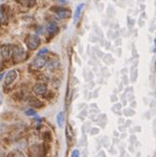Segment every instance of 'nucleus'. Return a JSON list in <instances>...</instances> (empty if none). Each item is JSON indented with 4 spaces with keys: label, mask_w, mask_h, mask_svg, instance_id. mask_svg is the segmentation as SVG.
<instances>
[{
    "label": "nucleus",
    "mask_w": 156,
    "mask_h": 157,
    "mask_svg": "<svg viewBox=\"0 0 156 157\" xmlns=\"http://www.w3.org/2000/svg\"><path fill=\"white\" fill-rule=\"evenodd\" d=\"M12 59L14 60V62H22L25 60L26 58V52L23 49V47L21 46H14L11 50Z\"/></svg>",
    "instance_id": "obj_1"
},
{
    "label": "nucleus",
    "mask_w": 156,
    "mask_h": 157,
    "mask_svg": "<svg viewBox=\"0 0 156 157\" xmlns=\"http://www.w3.org/2000/svg\"><path fill=\"white\" fill-rule=\"evenodd\" d=\"M29 156L30 157H45L46 151L42 144H33L29 146Z\"/></svg>",
    "instance_id": "obj_2"
},
{
    "label": "nucleus",
    "mask_w": 156,
    "mask_h": 157,
    "mask_svg": "<svg viewBox=\"0 0 156 157\" xmlns=\"http://www.w3.org/2000/svg\"><path fill=\"white\" fill-rule=\"evenodd\" d=\"M26 44H27L29 50H36L40 44V38L34 34L28 35L27 38H26Z\"/></svg>",
    "instance_id": "obj_3"
},
{
    "label": "nucleus",
    "mask_w": 156,
    "mask_h": 157,
    "mask_svg": "<svg viewBox=\"0 0 156 157\" xmlns=\"http://www.w3.org/2000/svg\"><path fill=\"white\" fill-rule=\"evenodd\" d=\"M53 12H54L57 19L60 20L68 19L72 16V11L69 9H66V8H55V9H53Z\"/></svg>",
    "instance_id": "obj_4"
},
{
    "label": "nucleus",
    "mask_w": 156,
    "mask_h": 157,
    "mask_svg": "<svg viewBox=\"0 0 156 157\" xmlns=\"http://www.w3.org/2000/svg\"><path fill=\"white\" fill-rule=\"evenodd\" d=\"M47 63V59L45 56H37L36 58L33 60L32 62V67L35 69H41L42 67L46 65Z\"/></svg>",
    "instance_id": "obj_5"
},
{
    "label": "nucleus",
    "mask_w": 156,
    "mask_h": 157,
    "mask_svg": "<svg viewBox=\"0 0 156 157\" xmlns=\"http://www.w3.org/2000/svg\"><path fill=\"white\" fill-rule=\"evenodd\" d=\"M11 56V47L9 44L0 46V58L2 60H8Z\"/></svg>",
    "instance_id": "obj_6"
},
{
    "label": "nucleus",
    "mask_w": 156,
    "mask_h": 157,
    "mask_svg": "<svg viewBox=\"0 0 156 157\" xmlns=\"http://www.w3.org/2000/svg\"><path fill=\"white\" fill-rule=\"evenodd\" d=\"M18 77V72H16L15 69H11L9 72L6 74V80H5V85L6 86H9L13 82L14 80L16 79Z\"/></svg>",
    "instance_id": "obj_7"
},
{
    "label": "nucleus",
    "mask_w": 156,
    "mask_h": 157,
    "mask_svg": "<svg viewBox=\"0 0 156 157\" xmlns=\"http://www.w3.org/2000/svg\"><path fill=\"white\" fill-rule=\"evenodd\" d=\"M33 91L37 95H44L47 92V86L45 83H36L33 87Z\"/></svg>",
    "instance_id": "obj_8"
},
{
    "label": "nucleus",
    "mask_w": 156,
    "mask_h": 157,
    "mask_svg": "<svg viewBox=\"0 0 156 157\" xmlns=\"http://www.w3.org/2000/svg\"><path fill=\"white\" fill-rule=\"evenodd\" d=\"M85 6H86L85 3H80V5L77 6V8H76V10H75V13H74V15H73V22H74V23H77L78 19L80 17L81 12H83Z\"/></svg>",
    "instance_id": "obj_9"
},
{
    "label": "nucleus",
    "mask_w": 156,
    "mask_h": 157,
    "mask_svg": "<svg viewBox=\"0 0 156 157\" xmlns=\"http://www.w3.org/2000/svg\"><path fill=\"white\" fill-rule=\"evenodd\" d=\"M46 29L49 34L57 35V33H59V30H60V28H59V26H57L55 23H49L48 25L46 26Z\"/></svg>",
    "instance_id": "obj_10"
},
{
    "label": "nucleus",
    "mask_w": 156,
    "mask_h": 157,
    "mask_svg": "<svg viewBox=\"0 0 156 157\" xmlns=\"http://www.w3.org/2000/svg\"><path fill=\"white\" fill-rule=\"evenodd\" d=\"M46 66L49 71H54V69H57L59 67V61L57 59H51L46 63Z\"/></svg>",
    "instance_id": "obj_11"
},
{
    "label": "nucleus",
    "mask_w": 156,
    "mask_h": 157,
    "mask_svg": "<svg viewBox=\"0 0 156 157\" xmlns=\"http://www.w3.org/2000/svg\"><path fill=\"white\" fill-rule=\"evenodd\" d=\"M64 121H65L64 113H63V112H60V113L57 115V125H59V127H63Z\"/></svg>",
    "instance_id": "obj_12"
},
{
    "label": "nucleus",
    "mask_w": 156,
    "mask_h": 157,
    "mask_svg": "<svg viewBox=\"0 0 156 157\" xmlns=\"http://www.w3.org/2000/svg\"><path fill=\"white\" fill-rule=\"evenodd\" d=\"M137 77H138V69L135 66H132V68L130 71V80L132 82H135L137 80Z\"/></svg>",
    "instance_id": "obj_13"
},
{
    "label": "nucleus",
    "mask_w": 156,
    "mask_h": 157,
    "mask_svg": "<svg viewBox=\"0 0 156 157\" xmlns=\"http://www.w3.org/2000/svg\"><path fill=\"white\" fill-rule=\"evenodd\" d=\"M16 1L24 7H33L35 5V0H16Z\"/></svg>",
    "instance_id": "obj_14"
},
{
    "label": "nucleus",
    "mask_w": 156,
    "mask_h": 157,
    "mask_svg": "<svg viewBox=\"0 0 156 157\" xmlns=\"http://www.w3.org/2000/svg\"><path fill=\"white\" fill-rule=\"evenodd\" d=\"M96 120H98V123H99V125L101 126L102 128L105 127V124L107 123V118H106V115H100Z\"/></svg>",
    "instance_id": "obj_15"
},
{
    "label": "nucleus",
    "mask_w": 156,
    "mask_h": 157,
    "mask_svg": "<svg viewBox=\"0 0 156 157\" xmlns=\"http://www.w3.org/2000/svg\"><path fill=\"white\" fill-rule=\"evenodd\" d=\"M29 104L34 107H42V106H44V103H42V102H40L39 100H37V99H34V98H32Z\"/></svg>",
    "instance_id": "obj_16"
},
{
    "label": "nucleus",
    "mask_w": 156,
    "mask_h": 157,
    "mask_svg": "<svg viewBox=\"0 0 156 157\" xmlns=\"http://www.w3.org/2000/svg\"><path fill=\"white\" fill-rule=\"evenodd\" d=\"M41 123H42V119L40 117H38V116H35V118H34V125H35V127H40L41 126Z\"/></svg>",
    "instance_id": "obj_17"
},
{
    "label": "nucleus",
    "mask_w": 156,
    "mask_h": 157,
    "mask_svg": "<svg viewBox=\"0 0 156 157\" xmlns=\"http://www.w3.org/2000/svg\"><path fill=\"white\" fill-rule=\"evenodd\" d=\"M66 136L68 141H72V138H73V131L71 129V126H67L66 127Z\"/></svg>",
    "instance_id": "obj_18"
},
{
    "label": "nucleus",
    "mask_w": 156,
    "mask_h": 157,
    "mask_svg": "<svg viewBox=\"0 0 156 157\" xmlns=\"http://www.w3.org/2000/svg\"><path fill=\"white\" fill-rule=\"evenodd\" d=\"M6 22V12L2 7H0V23Z\"/></svg>",
    "instance_id": "obj_19"
},
{
    "label": "nucleus",
    "mask_w": 156,
    "mask_h": 157,
    "mask_svg": "<svg viewBox=\"0 0 156 157\" xmlns=\"http://www.w3.org/2000/svg\"><path fill=\"white\" fill-rule=\"evenodd\" d=\"M135 114V113L132 109H124V115L125 116H133Z\"/></svg>",
    "instance_id": "obj_20"
},
{
    "label": "nucleus",
    "mask_w": 156,
    "mask_h": 157,
    "mask_svg": "<svg viewBox=\"0 0 156 157\" xmlns=\"http://www.w3.org/2000/svg\"><path fill=\"white\" fill-rule=\"evenodd\" d=\"M104 62L106 63V64H112L113 63V59H112V56L111 54H106L105 56H104Z\"/></svg>",
    "instance_id": "obj_21"
},
{
    "label": "nucleus",
    "mask_w": 156,
    "mask_h": 157,
    "mask_svg": "<svg viewBox=\"0 0 156 157\" xmlns=\"http://www.w3.org/2000/svg\"><path fill=\"white\" fill-rule=\"evenodd\" d=\"M122 109V104H115L114 106L112 107V111L114 112V113H118V111H120Z\"/></svg>",
    "instance_id": "obj_22"
},
{
    "label": "nucleus",
    "mask_w": 156,
    "mask_h": 157,
    "mask_svg": "<svg viewBox=\"0 0 156 157\" xmlns=\"http://www.w3.org/2000/svg\"><path fill=\"white\" fill-rule=\"evenodd\" d=\"M71 157H80V152H79V150H74L72 151V154H71Z\"/></svg>",
    "instance_id": "obj_23"
},
{
    "label": "nucleus",
    "mask_w": 156,
    "mask_h": 157,
    "mask_svg": "<svg viewBox=\"0 0 156 157\" xmlns=\"http://www.w3.org/2000/svg\"><path fill=\"white\" fill-rule=\"evenodd\" d=\"M25 114L27 116H36V111H35V109H27V111L25 112Z\"/></svg>",
    "instance_id": "obj_24"
},
{
    "label": "nucleus",
    "mask_w": 156,
    "mask_h": 157,
    "mask_svg": "<svg viewBox=\"0 0 156 157\" xmlns=\"http://www.w3.org/2000/svg\"><path fill=\"white\" fill-rule=\"evenodd\" d=\"M12 157H25L23 155V153L20 152V151H15V152L12 153Z\"/></svg>",
    "instance_id": "obj_25"
},
{
    "label": "nucleus",
    "mask_w": 156,
    "mask_h": 157,
    "mask_svg": "<svg viewBox=\"0 0 156 157\" xmlns=\"http://www.w3.org/2000/svg\"><path fill=\"white\" fill-rule=\"evenodd\" d=\"M44 138H45V140H46L47 142H50L51 141V134H50V132H49V131L45 132Z\"/></svg>",
    "instance_id": "obj_26"
},
{
    "label": "nucleus",
    "mask_w": 156,
    "mask_h": 157,
    "mask_svg": "<svg viewBox=\"0 0 156 157\" xmlns=\"http://www.w3.org/2000/svg\"><path fill=\"white\" fill-rule=\"evenodd\" d=\"M48 52H49L48 49H47V48H44V49H41V50L39 51L38 53H37V56H44V54H47Z\"/></svg>",
    "instance_id": "obj_27"
},
{
    "label": "nucleus",
    "mask_w": 156,
    "mask_h": 157,
    "mask_svg": "<svg viewBox=\"0 0 156 157\" xmlns=\"http://www.w3.org/2000/svg\"><path fill=\"white\" fill-rule=\"evenodd\" d=\"M100 131L99 128H92L91 130H90V133H91V136H96V134H98Z\"/></svg>",
    "instance_id": "obj_28"
},
{
    "label": "nucleus",
    "mask_w": 156,
    "mask_h": 157,
    "mask_svg": "<svg viewBox=\"0 0 156 157\" xmlns=\"http://www.w3.org/2000/svg\"><path fill=\"white\" fill-rule=\"evenodd\" d=\"M44 30H45L44 26H38V27L36 28V33H37V34H42V33H44Z\"/></svg>",
    "instance_id": "obj_29"
},
{
    "label": "nucleus",
    "mask_w": 156,
    "mask_h": 157,
    "mask_svg": "<svg viewBox=\"0 0 156 157\" xmlns=\"http://www.w3.org/2000/svg\"><path fill=\"white\" fill-rule=\"evenodd\" d=\"M6 129H7V128H6V126L3 125V124H0V134L3 133V132L6 131Z\"/></svg>",
    "instance_id": "obj_30"
},
{
    "label": "nucleus",
    "mask_w": 156,
    "mask_h": 157,
    "mask_svg": "<svg viewBox=\"0 0 156 157\" xmlns=\"http://www.w3.org/2000/svg\"><path fill=\"white\" fill-rule=\"evenodd\" d=\"M127 20H128V25L130 26V27H132V26H133V23H135V21H133L132 19H130L129 16H128V19H127Z\"/></svg>",
    "instance_id": "obj_31"
},
{
    "label": "nucleus",
    "mask_w": 156,
    "mask_h": 157,
    "mask_svg": "<svg viewBox=\"0 0 156 157\" xmlns=\"http://www.w3.org/2000/svg\"><path fill=\"white\" fill-rule=\"evenodd\" d=\"M103 141H105V142H103L104 146H106V147H108V136H105V138L103 139Z\"/></svg>",
    "instance_id": "obj_32"
},
{
    "label": "nucleus",
    "mask_w": 156,
    "mask_h": 157,
    "mask_svg": "<svg viewBox=\"0 0 156 157\" xmlns=\"http://www.w3.org/2000/svg\"><path fill=\"white\" fill-rule=\"evenodd\" d=\"M130 140H131V144H133L135 142H137V136H135V134H133V136H131Z\"/></svg>",
    "instance_id": "obj_33"
},
{
    "label": "nucleus",
    "mask_w": 156,
    "mask_h": 157,
    "mask_svg": "<svg viewBox=\"0 0 156 157\" xmlns=\"http://www.w3.org/2000/svg\"><path fill=\"white\" fill-rule=\"evenodd\" d=\"M111 100H112V102H116L117 101V97H116V95H112V97H111Z\"/></svg>",
    "instance_id": "obj_34"
},
{
    "label": "nucleus",
    "mask_w": 156,
    "mask_h": 157,
    "mask_svg": "<svg viewBox=\"0 0 156 157\" xmlns=\"http://www.w3.org/2000/svg\"><path fill=\"white\" fill-rule=\"evenodd\" d=\"M87 156H88L87 150H84V152H83V157H87Z\"/></svg>",
    "instance_id": "obj_35"
},
{
    "label": "nucleus",
    "mask_w": 156,
    "mask_h": 157,
    "mask_svg": "<svg viewBox=\"0 0 156 157\" xmlns=\"http://www.w3.org/2000/svg\"><path fill=\"white\" fill-rule=\"evenodd\" d=\"M129 151H130L131 153H135V147H133V145H130V146H129Z\"/></svg>",
    "instance_id": "obj_36"
},
{
    "label": "nucleus",
    "mask_w": 156,
    "mask_h": 157,
    "mask_svg": "<svg viewBox=\"0 0 156 157\" xmlns=\"http://www.w3.org/2000/svg\"><path fill=\"white\" fill-rule=\"evenodd\" d=\"M5 73H0V81L2 80V78H3V76H5Z\"/></svg>",
    "instance_id": "obj_37"
},
{
    "label": "nucleus",
    "mask_w": 156,
    "mask_h": 157,
    "mask_svg": "<svg viewBox=\"0 0 156 157\" xmlns=\"http://www.w3.org/2000/svg\"><path fill=\"white\" fill-rule=\"evenodd\" d=\"M111 154L115 155V154H116V151H115L114 148H111Z\"/></svg>",
    "instance_id": "obj_38"
},
{
    "label": "nucleus",
    "mask_w": 156,
    "mask_h": 157,
    "mask_svg": "<svg viewBox=\"0 0 156 157\" xmlns=\"http://www.w3.org/2000/svg\"><path fill=\"white\" fill-rule=\"evenodd\" d=\"M130 125H131V121H129V120H128V121L126 123V127H129Z\"/></svg>",
    "instance_id": "obj_39"
},
{
    "label": "nucleus",
    "mask_w": 156,
    "mask_h": 157,
    "mask_svg": "<svg viewBox=\"0 0 156 157\" xmlns=\"http://www.w3.org/2000/svg\"><path fill=\"white\" fill-rule=\"evenodd\" d=\"M124 123V119H123V118H120L119 120H118V124H123Z\"/></svg>",
    "instance_id": "obj_40"
},
{
    "label": "nucleus",
    "mask_w": 156,
    "mask_h": 157,
    "mask_svg": "<svg viewBox=\"0 0 156 157\" xmlns=\"http://www.w3.org/2000/svg\"><path fill=\"white\" fill-rule=\"evenodd\" d=\"M154 51H156V39L154 40Z\"/></svg>",
    "instance_id": "obj_41"
},
{
    "label": "nucleus",
    "mask_w": 156,
    "mask_h": 157,
    "mask_svg": "<svg viewBox=\"0 0 156 157\" xmlns=\"http://www.w3.org/2000/svg\"><path fill=\"white\" fill-rule=\"evenodd\" d=\"M59 1H60V2H62V3H64V5H65V3L67 2L66 0H59Z\"/></svg>",
    "instance_id": "obj_42"
},
{
    "label": "nucleus",
    "mask_w": 156,
    "mask_h": 157,
    "mask_svg": "<svg viewBox=\"0 0 156 157\" xmlns=\"http://www.w3.org/2000/svg\"><path fill=\"white\" fill-rule=\"evenodd\" d=\"M131 106H132V107L135 106V102H132V103H131Z\"/></svg>",
    "instance_id": "obj_43"
},
{
    "label": "nucleus",
    "mask_w": 156,
    "mask_h": 157,
    "mask_svg": "<svg viewBox=\"0 0 156 157\" xmlns=\"http://www.w3.org/2000/svg\"><path fill=\"white\" fill-rule=\"evenodd\" d=\"M126 136H127V134H126V133H125V132H124V133L122 134V138H126Z\"/></svg>",
    "instance_id": "obj_44"
},
{
    "label": "nucleus",
    "mask_w": 156,
    "mask_h": 157,
    "mask_svg": "<svg viewBox=\"0 0 156 157\" xmlns=\"http://www.w3.org/2000/svg\"><path fill=\"white\" fill-rule=\"evenodd\" d=\"M135 157H140V153H139V154L137 155V156H135Z\"/></svg>",
    "instance_id": "obj_45"
},
{
    "label": "nucleus",
    "mask_w": 156,
    "mask_h": 157,
    "mask_svg": "<svg viewBox=\"0 0 156 157\" xmlns=\"http://www.w3.org/2000/svg\"><path fill=\"white\" fill-rule=\"evenodd\" d=\"M125 157H130V156H129V155H126V156H125Z\"/></svg>",
    "instance_id": "obj_46"
},
{
    "label": "nucleus",
    "mask_w": 156,
    "mask_h": 157,
    "mask_svg": "<svg viewBox=\"0 0 156 157\" xmlns=\"http://www.w3.org/2000/svg\"><path fill=\"white\" fill-rule=\"evenodd\" d=\"M113 1H115V2H116V1H117V0H113Z\"/></svg>",
    "instance_id": "obj_47"
},
{
    "label": "nucleus",
    "mask_w": 156,
    "mask_h": 157,
    "mask_svg": "<svg viewBox=\"0 0 156 157\" xmlns=\"http://www.w3.org/2000/svg\"><path fill=\"white\" fill-rule=\"evenodd\" d=\"M0 104H1V101H0Z\"/></svg>",
    "instance_id": "obj_48"
}]
</instances>
